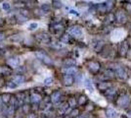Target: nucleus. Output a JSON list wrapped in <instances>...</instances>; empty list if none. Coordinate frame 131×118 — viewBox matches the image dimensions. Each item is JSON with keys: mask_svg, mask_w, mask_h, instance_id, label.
I'll use <instances>...</instances> for the list:
<instances>
[{"mask_svg": "<svg viewBox=\"0 0 131 118\" xmlns=\"http://www.w3.org/2000/svg\"><path fill=\"white\" fill-rule=\"evenodd\" d=\"M78 113H79L78 109H73L71 113V117H77V116H78Z\"/></svg>", "mask_w": 131, "mask_h": 118, "instance_id": "obj_29", "label": "nucleus"}, {"mask_svg": "<svg viewBox=\"0 0 131 118\" xmlns=\"http://www.w3.org/2000/svg\"><path fill=\"white\" fill-rule=\"evenodd\" d=\"M15 118H21V117H19V116H16V117H15Z\"/></svg>", "mask_w": 131, "mask_h": 118, "instance_id": "obj_39", "label": "nucleus"}, {"mask_svg": "<svg viewBox=\"0 0 131 118\" xmlns=\"http://www.w3.org/2000/svg\"><path fill=\"white\" fill-rule=\"evenodd\" d=\"M53 5H54V7H56V8H61V7H62V3H61L60 1H58V0H54V1H53Z\"/></svg>", "mask_w": 131, "mask_h": 118, "instance_id": "obj_28", "label": "nucleus"}, {"mask_svg": "<svg viewBox=\"0 0 131 118\" xmlns=\"http://www.w3.org/2000/svg\"><path fill=\"white\" fill-rule=\"evenodd\" d=\"M0 118H6V116H0Z\"/></svg>", "mask_w": 131, "mask_h": 118, "instance_id": "obj_38", "label": "nucleus"}, {"mask_svg": "<svg viewBox=\"0 0 131 118\" xmlns=\"http://www.w3.org/2000/svg\"><path fill=\"white\" fill-rule=\"evenodd\" d=\"M28 118H35V116H34V114H29Z\"/></svg>", "mask_w": 131, "mask_h": 118, "instance_id": "obj_35", "label": "nucleus"}, {"mask_svg": "<svg viewBox=\"0 0 131 118\" xmlns=\"http://www.w3.org/2000/svg\"><path fill=\"white\" fill-rule=\"evenodd\" d=\"M70 33H71L72 35H74V37H81L82 30L79 28V27H73V28L70 31Z\"/></svg>", "mask_w": 131, "mask_h": 118, "instance_id": "obj_11", "label": "nucleus"}, {"mask_svg": "<svg viewBox=\"0 0 131 118\" xmlns=\"http://www.w3.org/2000/svg\"><path fill=\"white\" fill-rule=\"evenodd\" d=\"M3 99H2V96H0V107H2V105H3Z\"/></svg>", "mask_w": 131, "mask_h": 118, "instance_id": "obj_33", "label": "nucleus"}, {"mask_svg": "<svg viewBox=\"0 0 131 118\" xmlns=\"http://www.w3.org/2000/svg\"><path fill=\"white\" fill-rule=\"evenodd\" d=\"M41 9H45V10H48V9H49V6H48V5H42V6H41Z\"/></svg>", "mask_w": 131, "mask_h": 118, "instance_id": "obj_32", "label": "nucleus"}, {"mask_svg": "<svg viewBox=\"0 0 131 118\" xmlns=\"http://www.w3.org/2000/svg\"><path fill=\"white\" fill-rule=\"evenodd\" d=\"M71 14H75V15H78L77 13V11H74V10H71Z\"/></svg>", "mask_w": 131, "mask_h": 118, "instance_id": "obj_34", "label": "nucleus"}, {"mask_svg": "<svg viewBox=\"0 0 131 118\" xmlns=\"http://www.w3.org/2000/svg\"><path fill=\"white\" fill-rule=\"evenodd\" d=\"M1 7H2V9L4 10V11H8V10H10V4L9 3H2V5H1Z\"/></svg>", "mask_w": 131, "mask_h": 118, "instance_id": "obj_27", "label": "nucleus"}, {"mask_svg": "<svg viewBox=\"0 0 131 118\" xmlns=\"http://www.w3.org/2000/svg\"><path fill=\"white\" fill-rule=\"evenodd\" d=\"M131 102V97L129 95H127V94H123V95H121V96L116 99L115 101V103H116V105L119 107H123V108H125L129 105V103Z\"/></svg>", "mask_w": 131, "mask_h": 118, "instance_id": "obj_1", "label": "nucleus"}, {"mask_svg": "<svg viewBox=\"0 0 131 118\" xmlns=\"http://www.w3.org/2000/svg\"><path fill=\"white\" fill-rule=\"evenodd\" d=\"M65 64L68 66V67H71V66H73V65L75 64V61L72 60V59H67V60L65 61Z\"/></svg>", "mask_w": 131, "mask_h": 118, "instance_id": "obj_22", "label": "nucleus"}, {"mask_svg": "<svg viewBox=\"0 0 131 118\" xmlns=\"http://www.w3.org/2000/svg\"><path fill=\"white\" fill-rule=\"evenodd\" d=\"M103 76L105 77L106 80H113V79L115 77V72L114 69H107L106 71L104 72Z\"/></svg>", "mask_w": 131, "mask_h": 118, "instance_id": "obj_8", "label": "nucleus"}, {"mask_svg": "<svg viewBox=\"0 0 131 118\" xmlns=\"http://www.w3.org/2000/svg\"><path fill=\"white\" fill-rule=\"evenodd\" d=\"M112 87H113V86H112V83L109 82V81H103V82L98 83V85H97L98 90H101V92H103V93H104L105 90H108V89H110V88H112Z\"/></svg>", "mask_w": 131, "mask_h": 118, "instance_id": "obj_7", "label": "nucleus"}, {"mask_svg": "<svg viewBox=\"0 0 131 118\" xmlns=\"http://www.w3.org/2000/svg\"><path fill=\"white\" fill-rule=\"evenodd\" d=\"M41 99V96H39L38 94H33L32 96H31V101L33 102H39Z\"/></svg>", "mask_w": 131, "mask_h": 118, "instance_id": "obj_21", "label": "nucleus"}, {"mask_svg": "<svg viewBox=\"0 0 131 118\" xmlns=\"http://www.w3.org/2000/svg\"><path fill=\"white\" fill-rule=\"evenodd\" d=\"M115 21V14L113 13V12H109L108 15H107V17H106V22L108 23V24H112V23H114Z\"/></svg>", "mask_w": 131, "mask_h": 118, "instance_id": "obj_12", "label": "nucleus"}, {"mask_svg": "<svg viewBox=\"0 0 131 118\" xmlns=\"http://www.w3.org/2000/svg\"><path fill=\"white\" fill-rule=\"evenodd\" d=\"M8 87H9V88H11V89H15V88L17 87V85L15 84L14 82H10V83L8 84Z\"/></svg>", "mask_w": 131, "mask_h": 118, "instance_id": "obj_30", "label": "nucleus"}, {"mask_svg": "<svg viewBox=\"0 0 131 118\" xmlns=\"http://www.w3.org/2000/svg\"><path fill=\"white\" fill-rule=\"evenodd\" d=\"M61 98V94L60 92H54L52 95H51V101L53 102H58Z\"/></svg>", "mask_w": 131, "mask_h": 118, "instance_id": "obj_16", "label": "nucleus"}, {"mask_svg": "<svg viewBox=\"0 0 131 118\" xmlns=\"http://www.w3.org/2000/svg\"><path fill=\"white\" fill-rule=\"evenodd\" d=\"M36 55H37V57H38L39 59H41L45 64H47V65H52V64H53L52 59H51L47 54L43 53V52H37Z\"/></svg>", "mask_w": 131, "mask_h": 118, "instance_id": "obj_6", "label": "nucleus"}, {"mask_svg": "<svg viewBox=\"0 0 131 118\" xmlns=\"http://www.w3.org/2000/svg\"><path fill=\"white\" fill-rule=\"evenodd\" d=\"M88 69H89V71L93 74H97L100 71V69H101V64L97 61H91L89 62V64H88Z\"/></svg>", "mask_w": 131, "mask_h": 118, "instance_id": "obj_4", "label": "nucleus"}, {"mask_svg": "<svg viewBox=\"0 0 131 118\" xmlns=\"http://www.w3.org/2000/svg\"><path fill=\"white\" fill-rule=\"evenodd\" d=\"M96 8H97V11L100 12V13H107V12H108L105 2L104 3H100V4H98V5L96 6Z\"/></svg>", "mask_w": 131, "mask_h": 118, "instance_id": "obj_17", "label": "nucleus"}, {"mask_svg": "<svg viewBox=\"0 0 131 118\" xmlns=\"http://www.w3.org/2000/svg\"><path fill=\"white\" fill-rule=\"evenodd\" d=\"M24 81H25V78H24V76H22V75H17V76H15V77L13 78V82L16 85L23 84Z\"/></svg>", "mask_w": 131, "mask_h": 118, "instance_id": "obj_15", "label": "nucleus"}, {"mask_svg": "<svg viewBox=\"0 0 131 118\" xmlns=\"http://www.w3.org/2000/svg\"><path fill=\"white\" fill-rule=\"evenodd\" d=\"M8 65L9 66H11V67H17L19 64H20V60H19V58H10L8 61Z\"/></svg>", "mask_w": 131, "mask_h": 118, "instance_id": "obj_14", "label": "nucleus"}, {"mask_svg": "<svg viewBox=\"0 0 131 118\" xmlns=\"http://www.w3.org/2000/svg\"><path fill=\"white\" fill-rule=\"evenodd\" d=\"M64 71L66 72V74H69V75H73V74L77 73V69H75V67H73V66L67 67L66 69H64Z\"/></svg>", "mask_w": 131, "mask_h": 118, "instance_id": "obj_18", "label": "nucleus"}, {"mask_svg": "<svg viewBox=\"0 0 131 118\" xmlns=\"http://www.w3.org/2000/svg\"><path fill=\"white\" fill-rule=\"evenodd\" d=\"M105 4H106V7H107L108 12H111L113 10V8H114V0H107V1L105 2Z\"/></svg>", "mask_w": 131, "mask_h": 118, "instance_id": "obj_20", "label": "nucleus"}, {"mask_svg": "<svg viewBox=\"0 0 131 118\" xmlns=\"http://www.w3.org/2000/svg\"><path fill=\"white\" fill-rule=\"evenodd\" d=\"M84 85H85V87H86V89H87L89 92H94V87H93L92 83H91V81H89V80H85V82H84Z\"/></svg>", "mask_w": 131, "mask_h": 118, "instance_id": "obj_19", "label": "nucleus"}, {"mask_svg": "<svg viewBox=\"0 0 131 118\" xmlns=\"http://www.w3.org/2000/svg\"><path fill=\"white\" fill-rule=\"evenodd\" d=\"M115 94H116V90H115V89H114L113 87L104 92V96H106L107 98H109V99H112L113 97H115Z\"/></svg>", "mask_w": 131, "mask_h": 118, "instance_id": "obj_9", "label": "nucleus"}, {"mask_svg": "<svg viewBox=\"0 0 131 118\" xmlns=\"http://www.w3.org/2000/svg\"><path fill=\"white\" fill-rule=\"evenodd\" d=\"M106 116L108 118H115L116 116V111L113 108H107L106 109Z\"/></svg>", "mask_w": 131, "mask_h": 118, "instance_id": "obj_13", "label": "nucleus"}, {"mask_svg": "<svg viewBox=\"0 0 131 118\" xmlns=\"http://www.w3.org/2000/svg\"><path fill=\"white\" fill-rule=\"evenodd\" d=\"M115 14V21L119 24H125L127 22V16L124 13V11H117Z\"/></svg>", "mask_w": 131, "mask_h": 118, "instance_id": "obj_5", "label": "nucleus"}, {"mask_svg": "<svg viewBox=\"0 0 131 118\" xmlns=\"http://www.w3.org/2000/svg\"><path fill=\"white\" fill-rule=\"evenodd\" d=\"M21 1H25V2H29V1H32V0H21Z\"/></svg>", "mask_w": 131, "mask_h": 118, "instance_id": "obj_37", "label": "nucleus"}, {"mask_svg": "<svg viewBox=\"0 0 131 118\" xmlns=\"http://www.w3.org/2000/svg\"><path fill=\"white\" fill-rule=\"evenodd\" d=\"M115 77L118 78L119 80L124 81L127 79V72H126L125 68L123 66H120V65H116L115 67Z\"/></svg>", "mask_w": 131, "mask_h": 118, "instance_id": "obj_2", "label": "nucleus"}, {"mask_svg": "<svg viewBox=\"0 0 131 118\" xmlns=\"http://www.w3.org/2000/svg\"><path fill=\"white\" fill-rule=\"evenodd\" d=\"M51 83H52V79L48 78L45 80V85H51Z\"/></svg>", "mask_w": 131, "mask_h": 118, "instance_id": "obj_31", "label": "nucleus"}, {"mask_svg": "<svg viewBox=\"0 0 131 118\" xmlns=\"http://www.w3.org/2000/svg\"><path fill=\"white\" fill-rule=\"evenodd\" d=\"M4 39V35H3V34H0V39Z\"/></svg>", "mask_w": 131, "mask_h": 118, "instance_id": "obj_36", "label": "nucleus"}, {"mask_svg": "<svg viewBox=\"0 0 131 118\" xmlns=\"http://www.w3.org/2000/svg\"><path fill=\"white\" fill-rule=\"evenodd\" d=\"M73 82H74L73 76L72 75H69V74H66L65 77H64V85L70 87V86H71V85L73 84Z\"/></svg>", "mask_w": 131, "mask_h": 118, "instance_id": "obj_10", "label": "nucleus"}, {"mask_svg": "<svg viewBox=\"0 0 131 118\" xmlns=\"http://www.w3.org/2000/svg\"><path fill=\"white\" fill-rule=\"evenodd\" d=\"M129 44H128V42H127V40H124V41H122L119 45V49H118V52H119V54L121 55L122 57H125L127 55V53H128V50H129Z\"/></svg>", "mask_w": 131, "mask_h": 118, "instance_id": "obj_3", "label": "nucleus"}, {"mask_svg": "<svg viewBox=\"0 0 131 118\" xmlns=\"http://www.w3.org/2000/svg\"><path fill=\"white\" fill-rule=\"evenodd\" d=\"M10 98H11V96H10V95H8V94H4L2 96V99H3L4 102H9Z\"/></svg>", "mask_w": 131, "mask_h": 118, "instance_id": "obj_25", "label": "nucleus"}, {"mask_svg": "<svg viewBox=\"0 0 131 118\" xmlns=\"http://www.w3.org/2000/svg\"><path fill=\"white\" fill-rule=\"evenodd\" d=\"M86 101H87V98H86V96H81L80 97H79V99H78V103H79L80 105H82V104H84Z\"/></svg>", "mask_w": 131, "mask_h": 118, "instance_id": "obj_23", "label": "nucleus"}, {"mask_svg": "<svg viewBox=\"0 0 131 118\" xmlns=\"http://www.w3.org/2000/svg\"><path fill=\"white\" fill-rule=\"evenodd\" d=\"M37 27H38V24H37V23H31V24L28 26V30H29V31H33V30H35Z\"/></svg>", "mask_w": 131, "mask_h": 118, "instance_id": "obj_26", "label": "nucleus"}, {"mask_svg": "<svg viewBox=\"0 0 131 118\" xmlns=\"http://www.w3.org/2000/svg\"><path fill=\"white\" fill-rule=\"evenodd\" d=\"M75 104H77V101H75V99H74L73 97H71V98L69 99V106L74 107L75 106Z\"/></svg>", "mask_w": 131, "mask_h": 118, "instance_id": "obj_24", "label": "nucleus"}]
</instances>
